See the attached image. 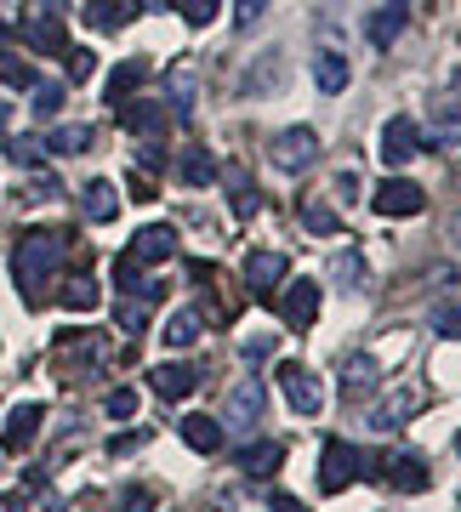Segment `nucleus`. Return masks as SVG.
I'll return each instance as SVG.
<instances>
[{
  "instance_id": "nucleus-4",
  "label": "nucleus",
  "mask_w": 461,
  "mask_h": 512,
  "mask_svg": "<svg viewBox=\"0 0 461 512\" xmlns=\"http://www.w3.org/2000/svg\"><path fill=\"white\" fill-rule=\"evenodd\" d=\"M268 302H274L279 319H285V325H296V330H308L319 319V285H314V279H285Z\"/></svg>"
},
{
  "instance_id": "nucleus-38",
  "label": "nucleus",
  "mask_w": 461,
  "mask_h": 512,
  "mask_svg": "<svg viewBox=\"0 0 461 512\" xmlns=\"http://www.w3.org/2000/svg\"><path fill=\"white\" fill-rule=\"evenodd\" d=\"M103 410H109L114 421H131L137 416V393H131V387H114L109 399H103Z\"/></svg>"
},
{
  "instance_id": "nucleus-12",
  "label": "nucleus",
  "mask_w": 461,
  "mask_h": 512,
  "mask_svg": "<svg viewBox=\"0 0 461 512\" xmlns=\"http://www.w3.org/2000/svg\"><path fill=\"white\" fill-rule=\"evenodd\" d=\"M382 387V365L370 353H348L342 359V399H370Z\"/></svg>"
},
{
  "instance_id": "nucleus-10",
  "label": "nucleus",
  "mask_w": 461,
  "mask_h": 512,
  "mask_svg": "<svg viewBox=\"0 0 461 512\" xmlns=\"http://www.w3.org/2000/svg\"><path fill=\"white\" fill-rule=\"evenodd\" d=\"M416 154H422V131H416V120H405V114L388 120V126H382V160H388V165H410Z\"/></svg>"
},
{
  "instance_id": "nucleus-26",
  "label": "nucleus",
  "mask_w": 461,
  "mask_h": 512,
  "mask_svg": "<svg viewBox=\"0 0 461 512\" xmlns=\"http://www.w3.org/2000/svg\"><path fill=\"white\" fill-rule=\"evenodd\" d=\"M177 177H183L188 188H205L217 177V160H211L205 148H183V154H177Z\"/></svg>"
},
{
  "instance_id": "nucleus-6",
  "label": "nucleus",
  "mask_w": 461,
  "mask_h": 512,
  "mask_svg": "<svg viewBox=\"0 0 461 512\" xmlns=\"http://www.w3.org/2000/svg\"><path fill=\"white\" fill-rule=\"evenodd\" d=\"M279 387H285V404H291L296 416H319L325 393H319V382H314V370H308V365L285 359V365H279Z\"/></svg>"
},
{
  "instance_id": "nucleus-17",
  "label": "nucleus",
  "mask_w": 461,
  "mask_h": 512,
  "mask_svg": "<svg viewBox=\"0 0 461 512\" xmlns=\"http://www.w3.org/2000/svg\"><path fill=\"white\" fill-rule=\"evenodd\" d=\"M348 74H353V63H348V57H342V52H331V46H319V52H314V86H319V92H348Z\"/></svg>"
},
{
  "instance_id": "nucleus-34",
  "label": "nucleus",
  "mask_w": 461,
  "mask_h": 512,
  "mask_svg": "<svg viewBox=\"0 0 461 512\" xmlns=\"http://www.w3.org/2000/svg\"><path fill=\"white\" fill-rule=\"evenodd\" d=\"M148 308H154V302H143V296H131V302H120V308H114V325L137 336V330L148 325Z\"/></svg>"
},
{
  "instance_id": "nucleus-30",
  "label": "nucleus",
  "mask_w": 461,
  "mask_h": 512,
  "mask_svg": "<svg viewBox=\"0 0 461 512\" xmlns=\"http://www.w3.org/2000/svg\"><path fill=\"white\" fill-rule=\"evenodd\" d=\"M46 148H52V154H86V148H92V126H57L52 137H46Z\"/></svg>"
},
{
  "instance_id": "nucleus-14",
  "label": "nucleus",
  "mask_w": 461,
  "mask_h": 512,
  "mask_svg": "<svg viewBox=\"0 0 461 512\" xmlns=\"http://www.w3.org/2000/svg\"><path fill=\"white\" fill-rule=\"evenodd\" d=\"M422 143H433V148H456V143H461V103H456V97L433 103V114H427V131H422Z\"/></svg>"
},
{
  "instance_id": "nucleus-39",
  "label": "nucleus",
  "mask_w": 461,
  "mask_h": 512,
  "mask_svg": "<svg viewBox=\"0 0 461 512\" xmlns=\"http://www.w3.org/2000/svg\"><path fill=\"white\" fill-rule=\"evenodd\" d=\"M177 6H183V18L194 23V29H205V23L222 12V0H177Z\"/></svg>"
},
{
  "instance_id": "nucleus-3",
  "label": "nucleus",
  "mask_w": 461,
  "mask_h": 512,
  "mask_svg": "<svg viewBox=\"0 0 461 512\" xmlns=\"http://www.w3.org/2000/svg\"><path fill=\"white\" fill-rule=\"evenodd\" d=\"M359 467H365V456H359L348 439H325V456H319V490L342 495L353 478H359Z\"/></svg>"
},
{
  "instance_id": "nucleus-27",
  "label": "nucleus",
  "mask_w": 461,
  "mask_h": 512,
  "mask_svg": "<svg viewBox=\"0 0 461 512\" xmlns=\"http://www.w3.org/2000/svg\"><path fill=\"white\" fill-rule=\"evenodd\" d=\"M143 80H148V63H143V57H126V63L109 74V103H126V97L137 92Z\"/></svg>"
},
{
  "instance_id": "nucleus-20",
  "label": "nucleus",
  "mask_w": 461,
  "mask_h": 512,
  "mask_svg": "<svg viewBox=\"0 0 461 512\" xmlns=\"http://www.w3.org/2000/svg\"><path fill=\"white\" fill-rule=\"evenodd\" d=\"M183 444L188 450H200V456H217L222 444H228V427L211 421V416H188L183 421Z\"/></svg>"
},
{
  "instance_id": "nucleus-40",
  "label": "nucleus",
  "mask_w": 461,
  "mask_h": 512,
  "mask_svg": "<svg viewBox=\"0 0 461 512\" xmlns=\"http://www.w3.org/2000/svg\"><path fill=\"white\" fill-rule=\"evenodd\" d=\"M274 348H279V342H274V336H262V330H257V336H245V342H240V353H245V359H251V365H262V359H274Z\"/></svg>"
},
{
  "instance_id": "nucleus-45",
  "label": "nucleus",
  "mask_w": 461,
  "mask_h": 512,
  "mask_svg": "<svg viewBox=\"0 0 461 512\" xmlns=\"http://www.w3.org/2000/svg\"><path fill=\"white\" fill-rule=\"evenodd\" d=\"M148 507H154V495H148V490H131V495H126V507H120V512H148Z\"/></svg>"
},
{
  "instance_id": "nucleus-50",
  "label": "nucleus",
  "mask_w": 461,
  "mask_h": 512,
  "mask_svg": "<svg viewBox=\"0 0 461 512\" xmlns=\"http://www.w3.org/2000/svg\"><path fill=\"white\" fill-rule=\"evenodd\" d=\"M6 35H12V29H6V23H0V40H6Z\"/></svg>"
},
{
  "instance_id": "nucleus-48",
  "label": "nucleus",
  "mask_w": 461,
  "mask_h": 512,
  "mask_svg": "<svg viewBox=\"0 0 461 512\" xmlns=\"http://www.w3.org/2000/svg\"><path fill=\"white\" fill-rule=\"evenodd\" d=\"M52 6L63 12V0H35V12H52Z\"/></svg>"
},
{
  "instance_id": "nucleus-23",
  "label": "nucleus",
  "mask_w": 461,
  "mask_h": 512,
  "mask_svg": "<svg viewBox=\"0 0 461 512\" xmlns=\"http://www.w3.org/2000/svg\"><path fill=\"white\" fill-rule=\"evenodd\" d=\"M382 473H388L393 490H405V495H422L433 478H427V467L416 456H399V461H382Z\"/></svg>"
},
{
  "instance_id": "nucleus-7",
  "label": "nucleus",
  "mask_w": 461,
  "mask_h": 512,
  "mask_svg": "<svg viewBox=\"0 0 461 512\" xmlns=\"http://www.w3.org/2000/svg\"><path fill=\"white\" fill-rule=\"evenodd\" d=\"M285 279H291V262H285V251H251V256H245V285H251L262 302H268V296H274Z\"/></svg>"
},
{
  "instance_id": "nucleus-36",
  "label": "nucleus",
  "mask_w": 461,
  "mask_h": 512,
  "mask_svg": "<svg viewBox=\"0 0 461 512\" xmlns=\"http://www.w3.org/2000/svg\"><path fill=\"white\" fill-rule=\"evenodd\" d=\"M29 92H35V114H40V120H52V114L63 109V86H46V80H35Z\"/></svg>"
},
{
  "instance_id": "nucleus-25",
  "label": "nucleus",
  "mask_w": 461,
  "mask_h": 512,
  "mask_svg": "<svg viewBox=\"0 0 461 512\" xmlns=\"http://www.w3.org/2000/svg\"><path fill=\"white\" fill-rule=\"evenodd\" d=\"M331 279H336V285H348V291H365V285H370L365 256L353 251V245H348V251H336L331 256Z\"/></svg>"
},
{
  "instance_id": "nucleus-28",
  "label": "nucleus",
  "mask_w": 461,
  "mask_h": 512,
  "mask_svg": "<svg viewBox=\"0 0 461 512\" xmlns=\"http://www.w3.org/2000/svg\"><path fill=\"white\" fill-rule=\"evenodd\" d=\"M200 330H205L200 308H183V313H171V319H166V342H171V348H194V342H200Z\"/></svg>"
},
{
  "instance_id": "nucleus-46",
  "label": "nucleus",
  "mask_w": 461,
  "mask_h": 512,
  "mask_svg": "<svg viewBox=\"0 0 461 512\" xmlns=\"http://www.w3.org/2000/svg\"><path fill=\"white\" fill-rule=\"evenodd\" d=\"M0 512H29V495H0Z\"/></svg>"
},
{
  "instance_id": "nucleus-2",
  "label": "nucleus",
  "mask_w": 461,
  "mask_h": 512,
  "mask_svg": "<svg viewBox=\"0 0 461 512\" xmlns=\"http://www.w3.org/2000/svg\"><path fill=\"white\" fill-rule=\"evenodd\" d=\"M262 404H268V387H262V376H245V382H234V393H228V404H222V427H228V433H257Z\"/></svg>"
},
{
  "instance_id": "nucleus-24",
  "label": "nucleus",
  "mask_w": 461,
  "mask_h": 512,
  "mask_svg": "<svg viewBox=\"0 0 461 512\" xmlns=\"http://www.w3.org/2000/svg\"><path fill=\"white\" fill-rule=\"evenodd\" d=\"M279 461H285V450H279L274 439L245 444V450H240V473H245V478H268V473L279 467Z\"/></svg>"
},
{
  "instance_id": "nucleus-29",
  "label": "nucleus",
  "mask_w": 461,
  "mask_h": 512,
  "mask_svg": "<svg viewBox=\"0 0 461 512\" xmlns=\"http://www.w3.org/2000/svg\"><path fill=\"white\" fill-rule=\"evenodd\" d=\"M302 228L319 234V239H331V234H342V217H336L325 200H302Z\"/></svg>"
},
{
  "instance_id": "nucleus-47",
  "label": "nucleus",
  "mask_w": 461,
  "mask_h": 512,
  "mask_svg": "<svg viewBox=\"0 0 461 512\" xmlns=\"http://www.w3.org/2000/svg\"><path fill=\"white\" fill-rule=\"evenodd\" d=\"M450 97L461 103V63H456V74H450Z\"/></svg>"
},
{
  "instance_id": "nucleus-22",
  "label": "nucleus",
  "mask_w": 461,
  "mask_h": 512,
  "mask_svg": "<svg viewBox=\"0 0 461 512\" xmlns=\"http://www.w3.org/2000/svg\"><path fill=\"white\" fill-rule=\"evenodd\" d=\"M18 35L29 40L35 52H69V40H63V23H57V18H40V12H29V18H23Z\"/></svg>"
},
{
  "instance_id": "nucleus-41",
  "label": "nucleus",
  "mask_w": 461,
  "mask_h": 512,
  "mask_svg": "<svg viewBox=\"0 0 461 512\" xmlns=\"http://www.w3.org/2000/svg\"><path fill=\"white\" fill-rule=\"evenodd\" d=\"M63 69H69V80H74V86H80V80H92L97 57H92V52H63Z\"/></svg>"
},
{
  "instance_id": "nucleus-43",
  "label": "nucleus",
  "mask_w": 461,
  "mask_h": 512,
  "mask_svg": "<svg viewBox=\"0 0 461 512\" xmlns=\"http://www.w3.org/2000/svg\"><path fill=\"white\" fill-rule=\"evenodd\" d=\"M433 330H439V336H461V308H444V313H433Z\"/></svg>"
},
{
  "instance_id": "nucleus-11",
  "label": "nucleus",
  "mask_w": 461,
  "mask_h": 512,
  "mask_svg": "<svg viewBox=\"0 0 461 512\" xmlns=\"http://www.w3.org/2000/svg\"><path fill=\"white\" fill-rule=\"evenodd\" d=\"M422 404H427L422 387H405V393H393V399H382L376 410H370V427H376V433H393V427H405Z\"/></svg>"
},
{
  "instance_id": "nucleus-37",
  "label": "nucleus",
  "mask_w": 461,
  "mask_h": 512,
  "mask_svg": "<svg viewBox=\"0 0 461 512\" xmlns=\"http://www.w3.org/2000/svg\"><path fill=\"white\" fill-rule=\"evenodd\" d=\"M6 154H12L18 165H40V160H46V143H40V137H12Z\"/></svg>"
},
{
  "instance_id": "nucleus-9",
  "label": "nucleus",
  "mask_w": 461,
  "mask_h": 512,
  "mask_svg": "<svg viewBox=\"0 0 461 512\" xmlns=\"http://www.w3.org/2000/svg\"><path fill=\"white\" fill-rule=\"evenodd\" d=\"M40 421H46V404H35V399H29V404H18V410L6 416V427H0V444H6L12 456H23V450L35 444Z\"/></svg>"
},
{
  "instance_id": "nucleus-49",
  "label": "nucleus",
  "mask_w": 461,
  "mask_h": 512,
  "mask_svg": "<svg viewBox=\"0 0 461 512\" xmlns=\"http://www.w3.org/2000/svg\"><path fill=\"white\" fill-rule=\"evenodd\" d=\"M456 245H461V217H456Z\"/></svg>"
},
{
  "instance_id": "nucleus-1",
  "label": "nucleus",
  "mask_w": 461,
  "mask_h": 512,
  "mask_svg": "<svg viewBox=\"0 0 461 512\" xmlns=\"http://www.w3.org/2000/svg\"><path fill=\"white\" fill-rule=\"evenodd\" d=\"M63 234H23L18 251H12V274H18V291L29 308H40V296H46V279L57 274V262H63Z\"/></svg>"
},
{
  "instance_id": "nucleus-35",
  "label": "nucleus",
  "mask_w": 461,
  "mask_h": 512,
  "mask_svg": "<svg viewBox=\"0 0 461 512\" xmlns=\"http://www.w3.org/2000/svg\"><path fill=\"white\" fill-rule=\"evenodd\" d=\"M0 80H6V86H23V92H29V86H35V69H29L23 57L0 52Z\"/></svg>"
},
{
  "instance_id": "nucleus-18",
  "label": "nucleus",
  "mask_w": 461,
  "mask_h": 512,
  "mask_svg": "<svg viewBox=\"0 0 461 512\" xmlns=\"http://www.w3.org/2000/svg\"><path fill=\"white\" fill-rule=\"evenodd\" d=\"M137 12H143V0H92V6H86V23L103 29V35H114V29H126Z\"/></svg>"
},
{
  "instance_id": "nucleus-44",
  "label": "nucleus",
  "mask_w": 461,
  "mask_h": 512,
  "mask_svg": "<svg viewBox=\"0 0 461 512\" xmlns=\"http://www.w3.org/2000/svg\"><path fill=\"white\" fill-rule=\"evenodd\" d=\"M268 512H308V507H302V501H296V495L274 490V495H268Z\"/></svg>"
},
{
  "instance_id": "nucleus-33",
  "label": "nucleus",
  "mask_w": 461,
  "mask_h": 512,
  "mask_svg": "<svg viewBox=\"0 0 461 512\" xmlns=\"http://www.w3.org/2000/svg\"><path fill=\"white\" fill-rule=\"evenodd\" d=\"M97 302H103V296H97L92 279H69V285H63V308L69 313H92Z\"/></svg>"
},
{
  "instance_id": "nucleus-5",
  "label": "nucleus",
  "mask_w": 461,
  "mask_h": 512,
  "mask_svg": "<svg viewBox=\"0 0 461 512\" xmlns=\"http://www.w3.org/2000/svg\"><path fill=\"white\" fill-rule=\"evenodd\" d=\"M268 160L279 165V171H308V165L319 160V137L308 126H291V131H279L274 143H268Z\"/></svg>"
},
{
  "instance_id": "nucleus-42",
  "label": "nucleus",
  "mask_w": 461,
  "mask_h": 512,
  "mask_svg": "<svg viewBox=\"0 0 461 512\" xmlns=\"http://www.w3.org/2000/svg\"><path fill=\"white\" fill-rule=\"evenodd\" d=\"M262 6H268V0H234V29H251V23L262 18Z\"/></svg>"
},
{
  "instance_id": "nucleus-16",
  "label": "nucleus",
  "mask_w": 461,
  "mask_h": 512,
  "mask_svg": "<svg viewBox=\"0 0 461 512\" xmlns=\"http://www.w3.org/2000/svg\"><path fill=\"white\" fill-rule=\"evenodd\" d=\"M405 18H410V0H382V6H376V18H370V46H382V52H388L393 40L405 35Z\"/></svg>"
},
{
  "instance_id": "nucleus-13",
  "label": "nucleus",
  "mask_w": 461,
  "mask_h": 512,
  "mask_svg": "<svg viewBox=\"0 0 461 512\" xmlns=\"http://www.w3.org/2000/svg\"><path fill=\"white\" fill-rule=\"evenodd\" d=\"M126 256H137V262H166V256H177V228H166V222H148V228H137Z\"/></svg>"
},
{
  "instance_id": "nucleus-19",
  "label": "nucleus",
  "mask_w": 461,
  "mask_h": 512,
  "mask_svg": "<svg viewBox=\"0 0 461 512\" xmlns=\"http://www.w3.org/2000/svg\"><path fill=\"white\" fill-rule=\"evenodd\" d=\"M80 211H86V222H114V217H120V188L103 183V177L86 183V188H80Z\"/></svg>"
},
{
  "instance_id": "nucleus-31",
  "label": "nucleus",
  "mask_w": 461,
  "mask_h": 512,
  "mask_svg": "<svg viewBox=\"0 0 461 512\" xmlns=\"http://www.w3.org/2000/svg\"><path fill=\"white\" fill-rule=\"evenodd\" d=\"M262 63H268L262 74H257V69L245 74V92H279V86H285V57H279V52H268Z\"/></svg>"
},
{
  "instance_id": "nucleus-32",
  "label": "nucleus",
  "mask_w": 461,
  "mask_h": 512,
  "mask_svg": "<svg viewBox=\"0 0 461 512\" xmlns=\"http://www.w3.org/2000/svg\"><path fill=\"white\" fill-rule=\"evenodd\" d=\"M171 103L177 120H194V69H171Z\"/></svg>"
},
{
  "instance_id": "nucleus-8",
  "label": "nucleus",
  "mask_w": 461,
  "mask_h": 512,
  "mask_svg": "<svg viewBox=\"0 0 461 512\" xmlns=\"http://www.w3.org/2000/svg\"><path fill=\"white\" fill-rule=\"evenodd\" d=\"M370 205H376L382 217H416L427 205V194H422V183H410V177H388V183L370 194Z\"/></svg>"
},
{
  "instance_id": "nucleus-15",
  "label": "nucleus",
  "mask_w": 461,
  "mask_h": 512,
  "mask_svg": "<svg viewBox=\"0 0 461 512\" xmlns=\"http://www.w3.org/2000/svg\"><path fill=\"white\" fill-rule=\"evenodd\" d=\"M114 109H120V126L137 131V137H166L171 126L166 103H114Z\"/></svg>"
},
{
  "instance_id": "nucleus-21",
  "label": "nucleus",
  "mask_w": 461,
  "mask_h": 512,
  "mask_svg": "<svg viewBox=\"0 0 461 512\" xmlns=\"http://www.w3.org/2000/svg\"><path fill=\"white\" fill-rule=\"evenodd\" d=\"M148 382H154V393H160L166 404H177V399H188V393H194V382H200V376H194V365H154V376H148Z\"/></svg>"
}]
</instances>
